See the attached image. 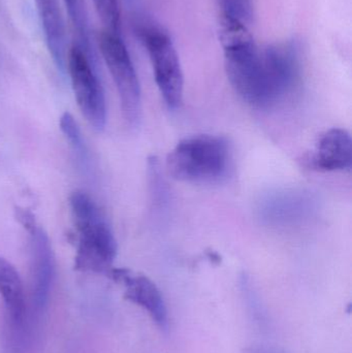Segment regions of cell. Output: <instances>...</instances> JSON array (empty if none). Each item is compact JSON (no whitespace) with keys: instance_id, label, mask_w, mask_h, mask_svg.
<instances>
[{"instance_id":"obj_8","label":"cell","mask_w":352,"mask_h":353,"mask_svg":"<svg viewBox=\"0 0 352 353\" xmlns=\"http://www.w3.org/2000/svg\"><path fill=\"white\" fill-rule=\"evenodd\" d=\"M31 323L37 325L47 310L55 276V261L49 236L37 226L30 234Z\"/></svg>"},{"instance_id":"obj_12","label":"cell","mask_w":352,"mask_h":353,"mask_svg":"<svg viewBox=\"0 0 352 353\" xmlns=\"http://www.w3.org/2000/svg\"><path fill=\"white\" fill-rule=\"evenodd\" d=\"M50 55L58 72H66L65 25L59 0H34Z\"/></svg>"},{"instance_id":"obj_9","label":"cell","mask_w":352,"mask_h":353,"mask_svg":"<svg viewBox=\"0 0 352 353\" xmlns=\"http://www.w3.org/2000/svg\"><path fill=\"white\" fill-rule=\"evenodd\" d=\"M262 63L273 105L293 91L300 78V51L297 43H275L262 52Z\"/></svg>"},{"instance_id":"obj_18","label":"cell","mask_w":352,"mask_h":353,"mask_svg":"<svg viewBox=\"0 0 352 353\" xmlns=\"http://www.w3.org/2000/svg\"><path fill=\"white\" fill-rule=\"evenodd\" d=\"M126 2H127L128 4H132L136 2V0H125Z\"/></svg>"},{"instance_id":"obj_15","label":"cell","mask_w":352,"mask_h":353,"mask_svg":"<svg viewBox=\"0 0 352 353\" xmlns=\"http://www.w3.org/2000/svg\"><path fill=\"white\" fill-rule=\"evenodd\" d=\"M223 16L235 19L243 24L251 23L253 18L252 0H218Z\"/></svg>"},{"instance_id":"obj_11","label":"cell","mask_w":352,"mask_h":353,"mask_svg":"<svg viewBox=\"0 0 352 353\" xmlns=\"http://www.w3.org/2000/svg\"><path fill=\"white\" fill-rule=\"evenodd\" d=\"M306 161L310 169L316 171H349L352 165L351 134L342 128L328 130Z\"/></svg>"},{"instance_id":"obj_7","label":"cell","mask_w":352,"mask_h":353,"mask_svg":"<svg viewBox=\"0 0 352 353\" xmlns=\"http://www.w3.org/2000/svg\"><path fill=\"white\" fill-rule=\"evenodd\" d=\"M0 296L6 309L8 353H24L30 332L24 285L16 268L3 257H0Z\"/></svg>"},{"instance_id":"obj_14","label":"cell","mask_w":352,"mask_h":353,"mask_svg":"<svg viewBox=\"0 0 352 353\" xmlns=\"http://www.w3.org/2000/svg\"><path fill=\"white\" fill-rule=\"evenodd\" d=\"M105 30L121 34V12L118 0H92Z\"/></svg>"},{"instance_id":"obj_13","label":"cell","mask_w":352,"mask_h":353,"mask_svg":"<svg viewBox=\"0 0 352 353\" xmlns=\"http://www.w3.org/2000/svg\"><path fill=\"white\" fill-rule=\"evenodd\" d=\"M68 17L72 21V26L78 35V41L86 53L97 61L96 54L93 50L90 39V29H89L88 12H87L85 0H64Z\"/></svg>"},{"instance_id":"obj_17","label":"cell","mask_w":352,"mask_h":353,"mask_svg":"<svg viewBox=\"0 0 352 353\" xmlns=\"http://www.w3.org/2000/svg\"><path fill=\"white\" fill-rule=\"evenodd\" d=\"M14 216L17 221L22 225V228L28 232L32 234L37 228V219L35 215L29 209L23 207H16L14 210Z\"/></svg>"},{"instance_id":"obj_6","label":"cell","mask_w":352,"mask_h":353,"mask_svg":"<svg viewBox=\"0 0 352 353\" xmlns=\"http://www.w3.org/2000/svg\"><path fill=\"white\" fill-rule=\"evenodd\" d=\"M68 70L81 113L95 130L103 132L107 124V103L99 62L74 41L68 52Z\"/></svg>"},{"instance_id":"obj_1","label":"cell","mask_w":352,"mask_h":353,"mask_svg":"<svg viewBox=\"0 0 352 353\" xmlns=\"http://www.w3.org/2000/svg\"><path fill=\"white\" fill-rule=\"evenodd\" d=\"M219 39L225 51L227 78L236 92L252 107H272L262 52L247 25L223 16L219 24Z\"/></svg>"},{"instance_id":"obj_5","label":"cell","mask_w":352,"mask_h":353,"mask_svg":"<svg viewBox=\"0 0 352 353\" xmlns=\"http://www.w3.org/2000/svg\"><path fill=\"white\" fill-rule=\"evenodd\" d=\"M99 45L117 88L124 119L130 128H138L142 119L140 81L122 35L103 31L99 34Z\"/></svg>"},{"instance_id":"obj_2","label":"cell","mask_w":352,"mask_h":353,"mask_svg":"<svg viewBox=\"0 0 352 353\" xmlns=\"http://www.w3.org/2000/svg\"><path fill=\"white\" fill-rule=\"evenodd\" d=\"M70 207L76 232L74 270L107 276L113 269L118 251L111 226L84 191L72 193Z\"/></svg>"},{"instance_id":"obj_3","label":"cell","mask_w":352,"mask_h":353,"mask_svg":"<svg viewBox=\"0 0 352 353\" xmlns=\"http://www.w3.org/2000/svg\"><path fill=\"white\" fill-rule=\"evenodd\" d=\"M231 165V147L223 137H190L178 143L169 153L167 171L176 180L214 183L222 180Z\"/></svg>"},{"instance_id":"obj_16","label":"cell","mask_w":352,"mask_h":353,"mask_svg":"<svg viewBox=\"0 0 352 353\" xmlns=\"http://www.w3.org/2000/svg\"><path fill=\"white\" fill-rule=\"evenodd\" d=\"M59 124L60 130L63 132L74 151H76L81 157H85L86 147H85L84 140H83L82 132H81L80 128L74 120V116L68 112H65L62 114Z\"/></svg>"},{"instance_id":"obj_4","label":"cell","mask_w":352,"mask_h":353,"mask_svg":"<svg viewBox=\"0 0 352 353\" xmlns=\"http://www.w3.org/2000/svg\"><path fill=\"white\" fill-rule=\"evenodd\" d=\"M136 33L148 52L155 82L165 105L172 111L183 101L184 78L179 56L169 35L152 23L138 22Z\"/></svg>"},{"instance_id":"obj_10","label":"cell","mask_w":352,"mask_h":353,"mask_svg":"<svg viewBox=\"0 0 352 353\" xmlns=\"http://www.w3.org/2000/svg\"><path fill=\"white\" fill-rule=\"evenodd\" d=\"M107 277L124 286L126 300L144 309L161 329H167L169 323L167 306L161 290L152 280L119 268H113Z\"/></svg>"}]
</instances>
